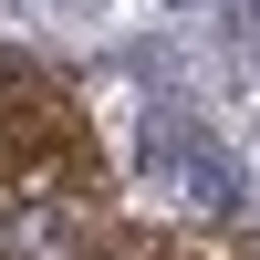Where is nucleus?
<instances>
[{"mask_svg": "<svg viewBox=\"0 0 260 260\" xmlns=\"http://www.w3.org/2000/svg\"><path fill=\"white\" fill-rule=\"evenodd\" d=\"M0 240H11V260H73V219H21Z\"/></svg>", "mask_w": 260, "mask_h": 260, "instance_id": "f257e3e1", "label": "nucleus"}, {"mask_svg": "<svg viewBox=\"0 0 260 260\" xmlns=\"http://www.w3.org/2000/svg\"><path fill=\"white\" fill-rule=\"evenodd\" d=\"M229 21H240V42H260V0H240V11H229Z\"/></svg>", "mask_w": 260, "mask_h": 260, "instance_id": "f03ea898", "label": "nucleus"}]
</instances>
